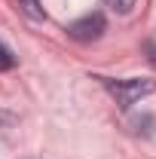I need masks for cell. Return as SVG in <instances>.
<instances>
[{"label":"cell","mask_w":156,"mask_h":159,"mask_svg":"<svg viewBox=\"0 0 156 159\" xmlns=\"http://www.w3.org/2000/svg\"><path fill=\"white\" fill-rule=\"evenodd\" d=\"M19 9L28 16V19H34V21H43V19H46V9L40 6V0H19Z\"/></svg>","instance_id":"obj_3"},{"label":"cell","mask_w":156,"mask_h":159,"mask_svg":"<svg viewBox=\"0 0 156 159\" xmlns=\"http://www.w3.org/2000/svg\"><path fill=\"white\" fill-rule=\"evenodd\" d=\"M101 80H104L107 92L117 98L119 107H132V104H138L144 95L156 92V80H150V77H129V80H107V77H101Z\"/></svg>","instance_id":"obj_1"},{"label":"cell","mask_w":156,"mask_h":159,"mask_svg":"<svg viewBox=\"0 0 156 159\" xmlns=\"http://www.w3.org/2000/svg\"><path fill=\"white\" fill-rule=\"evenodd\" d=\"M9 67H16V55L0 43V70H9Z\"/></svg>","instance_id":"obj_5"},{"label":"cell","mask_w":156,"mask_h":159,"mask_svg":"<svg viewBox=\"0 0 156 159\" xmlns=\"http://www.w3.org/2000/svg\"><path fill=\"white\" fill-rule=\"evenodd\" d=\"M104 3H107L113 12H119V16H129V12L135 9V3H138V0H104Z\"/></svg>","instance_id":"obj_4"},{"label":"cell","mask_w":156,"mask_h":159,"mask_svg":"<svg viewBox=\"0 0 156 159\" xmlns=\"http://www.w3.org/2000/svg\"><path fill=\"white\" fill-rule=\"evenodd\" d=\"M104 16L101 12H92V16H83V19H77L74 25H67V34L74 40H80V43H92V40H98L101 34H104Z\"/></svg>","instance_id":"obj_2"}]
</instances>
